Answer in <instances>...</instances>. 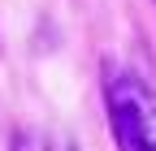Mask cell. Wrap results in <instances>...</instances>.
Returning <instances> with one entry per match:
<instances>
[{
	"label": "cell",
	"instance_id": "cell-1",
	"mask_svg": "<svg viewBox=\"0 0 156 151\" xmlns=\"http://www.w3.org/2000/svg\"><path fill=\"white\" fill-rule=\"evenodd\" d=\"M104 108L117 151H156V86L134 69L108 65L104 73Z\"/></svg>",
	"mask_w": 156,
	"mask_h": 151
},
{
	"label": "cell",
	"instance_id": "cell-2",
	"mask_svg": "<svg viewBox=\"0 0 156 151\" xmlns=\"http://www.w3.org/2000/svg\"><path fill=\"white\" fill-rule=\"evenodd\" d=\"M13 151H48V147L39 143L30 129H17V134H13Z\"/></svg>",
	"mask_w": 156,
	"mask_h": 151
},
{
	"label": "cell",
	"instance_id": "cell-3",
	"mask_svg": "<svg viewBox=\"0 0 156 151\" xmlns=\"http://www.w3.org/2000/svg\"><path fill=\"white\" fill-rule=\"evenodd\" d=\"M48 151H78V143L61 134V138H52V143H48Z\"/></svg>",
	"mask_w": 156,
	"mask_h": 151
},
{
	"label": "cell",
	"instance_id": "cell-4",
	"mask_svg": "<svg viewBox=\"0 0 156 151\" xmlns=\"http://www.w3.org/2000/svg\"><path fill=\"white\" fill-rule=\"evenodd\" d=\"M152 5H156V0H152Z\"/></svg>",
	"mask_w": 156,
	"mask_h": 151
}]
</instances>
